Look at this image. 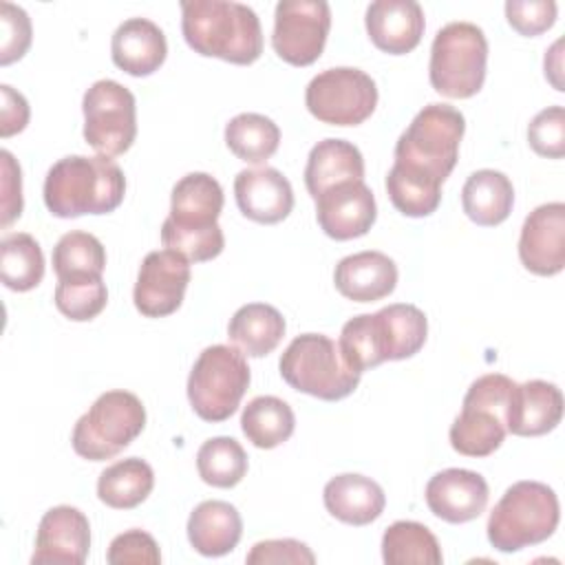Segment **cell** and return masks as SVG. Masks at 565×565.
<instances>
[{
    "instance_id": "cell-26",
    "label": "cell",
    "mask_w": 565,
    "mask_h": 565,
    "mask_svg": "<svg viewBox=\"0 0 565 565\" xmlns=\"http://www.w3.org/2000/svg\"><path fill=\"white\" fill-rule=\"evenodd\" d=\"M347 181H364V159L358 146L347 139L318 141L305 166V185L311 199H318L324 190Z\"/></svg>"
},
{
    "instance_id": "cell-44",
    "label": "cell",
    "mask_w": 565,
    "mask_h": 565,
    "mask_svg": "<svg viewBox=\"0 0 565 565\" xmlns=\"http://www.w3.org/2000/svg\"><path fill=\"white\" fill-rule=\"evenodd\" d=\"M2 163V227L22 214V172L9 150L0 152Z\"/></svg>"
},
{
    "instance_id": "cell-5",
    "label": "cell",
    "mask_w": 565,
    "mask_h": 565,
    "mask_svg": "<svg viewBox=\"0 0 565 565\" xmlns=\"http://www.w3.org/2000/svg\"><path fill=\"white\" fill-rule=\"evenodd\" d=\"M561 519L556 492L541 481L512 483L488 516V541L503 554L547 541Z\"/></svg>"
},
{
    "instance_id": "cell-37",
    "label": "cell",
    "mask_w": 565,
    "mask_h": 565,
    "mask_svg": "<svg viewBox=\"0 0 565 565\" xmlns=\"http://www.w3.org/2000/svg\"><path fill=\"white\" fill-rule=\"evenodd\" d=\"M53 300L57 311L64 313L68 320L86 322L104 311L108 302V289L102 276L64 278L57 280Z\"/></svg>"
},
{
    "instance_id": "cell-14",
    "label": "cell",
    "mask_w": 565,
    "mask_h": 565,
    "mask_svg": "<svg viewBox=\"0 0 565 565\" xmlns=\"http://www.w3.org/2000/svg\"><path fill=\"white\" fill-rule=\"evenodd\" d=\"M190 260L172 249H157L141 260L132 300L141 316L163 318L174 313L190 282Z\"/></svg>"
},
{
    "instance_id": "cell-24",
    "label": "cell",
    "mask_w": 565,
    "mask_h": 565,
    "mask_svg": "<svg viewBox=\"0 0 565 565\" xmlns=\"http://www.w3.org/2000/svg\"><path fill=\"white\" fill-rule=\"evenodd\" d=\"M322 501L331 516L349 525H369L384 512L386 505L380 483L355 472H344L329 479L322 490Z\"/></svg>"
},
{
    "instance_id": "cell-15",
    "label": "cell",
    "mask_w": 565,
    "mask_h": 565,
    "mask_svg": "<svg viewBox=\"0 0 565 565\" xmlns=\"http://www.w3.org/2000/svg\"><path fill=\"white\" fill-rule=\"evenodd\" d=\"M519 258L536 276H556L565 267V205L561 201L534 207L521 227Z\"/></svg>"
},
{
    "instance_id": "cell-25",
    "label": "cell",
    "mask_w": 565,
    "mask_h": 565,
    "mask_svg": "<svg viewBox=\"0 0 565 565\" xmlns=\"http://www.w3.org/2000/svg\"><path fill=\"white\" fill-rule=\"evenodd\" d=\"M243 534L238 510L218 499L201 501L188 519V541L203 556H223L232 552Z\"/></svg>"
},
{
    "instance_id": "cell-32",
    "label": "cell",
    "mask_w": 565,
    "mask_h": 565,
    "mask_svg": "<svg viewBox=\"0 0 565 565\" xmlns=\"http://www.w3.org/2000/svg\"><path fill=\"white\" fill-rule=\"evenodd\" d=\"M382 558L386 565H439L444 561L439 541L417 521H395L386 527L382 536Z\"/></svg>"
},
{
    "instance_id": "cell-29",
    "label": "cell",
    "mask_w": 565,
    "mask_h": 565,
    "mask_svg": "<svg viewBox=\"0 0 565 565\" xmlns=\"http://www.w3.org/2000/svg\"><path fill=\"white\" fill-rule=\"evenodd\" d=\"M338 349L347 366L358 371L360 375L366 369L380 366L382 362L391 360L388 329L382 311L360 313L349 322H344L340 331Z\"/></svg>"
},
{
    "instance_id": "cell-28",
    "label": "cell",
    "mask_w": 565,
    "mask_h": 565,
    "mask_svg": "<svg viewBox=\"0 0 565 565\" xmlns=\"http://www.w3.org/2000/svg\"><path fill=\"white\" fill-rule=\"evenodd\" d=\"M285 329V318L276 307L247 302L230 318L227 338L243 355L263 358L280 344Z\"/></svg>"
},
{
    "instance_id": "cell-6",
    "label": "cell",
    "mask_w": 565,
    "mask_h": 565,
    "mask_svg": "<svg viewBox=\"0 0 565 565\" xmlns=\"http://www.w3.org/2000/svg\"><path fill=\"white\" fill-rule=\"evenodd\" d=\"M278 369L294 391L324 402H338L360 384V373L347 366L338 344L322 333L296 335L282 351Z\"/></svg>"
},
{
    "instance_id": "cell-35",
    "label": "cell",
    "mask_w": 565,
    "mask_h": 565,
    "mask_svg": "<svg viewBox=\"0 0 565 565\" xmlns=\"http://www.w3.org/2000/svg\"><path fill=\"white\" fill-rule=\"evenodd\" d=\"M106 267V249L102 241L88 232H66L53 247V269L57 280L102 276Z\"/></svg>"
},
{
    "instance_id": "cell-45",
    "label": "cell",
    "mask_w": 565,
    "mask_h": 565,
    "mask_svg": "<svg viewBox=\"0 0 565 565\" xmlns=\"http://www.w3.org/2000/svg\"><path fill=\"white\" fill-rule=\"evenodd\" d=\"M2 106H0V137H11L15 132H22L29 124V104L22 93L13 90L9 84L0 86Z\"/></svg>"
},
{
    "instance_id": "cell-4",
    "label": "cell",
    "mask_w": 565,
    "mask_h": 565,
    "mask_svg": "<svg viewBox=\"0 0 565 565\" xmlns=\"http://www.w3.org/2000/svg\"><path fill=\"white\" fill-rule=\"evenodd\" d=\"M42 194L46 210L57 218L108 214L124 201L126 177L106 154H71L49 168Z\"/></svg>"
},
{
    "instance_id": "cell-19",
    "label": "cell",
    "mask_w": 565,
    "mask_h": 565,
    "mask_svg": "<svg viewBox=\"0 0 565 565\" xmlns=\"http://www.w3.org/2000/svg\"><path fill=\"white\" fill-rule=\"evenodd\" d=\"M236 205L249 221L274 225L294 210V190L289 179L276 168L241 170L234 179Z\"/></svg>"
},
{
    "instance_id": "cell-38",
    "label": "cell",
    "mask_w": 565,
    "mask_h": 565,
    "mask_svg": "<svg viewBox=\"0 0 565 565\" xmlns=\"http://www.w3.org/2000/svg\"><path fill=\"white\" fill-rule=\"evenodd\" d=\"M388 329L391 360L413 358L426 342L428 320L424 311L408 302H395L380 309Z\"/></svg>"
},
{
    "instance_id": "cell-18",
    "label": "cell",
    "mask_w": 565,
    "mask_h": 565,
    "mask_svg": "<svg viewBox=\"0 0 565 565\" xmlns=\"http://www.w3.org/2000/svg\"><path fill=\"white\" fill-rule=\"evenodd\" d=\"M490 499L486 479L466 468H448L430 477L426 483V505L448 523H468L477 519Z\"/></svg>"
},
{
    "instance_id": "cell-23",
    "label": "cell",
    "mask_w": 565,
    "mask_h": 565,
    "mask_svg": "<svg viewBox=\"0 0 565 565\" xmlns=\"http://www.w3.org/2000/svg\"><path fill=\"white\" fill-rule=\"evenodd\" d=\"M335 289L353 302H375L393 294L397 265L382 252H358L344 256L333 271Z\"/></svg>"
},
{
    "instance_id": "cell-12",
    "label": "cell",
    "mask_w": 565,
    "mask_h": 565,
    "mask_svg": "<svg viewBox=\"0 0 565 565\" xmlns=\"http://www.w3.org/2000/svg\"><path fill=\"white\" fill-rule=\"evenodd\" d=\"M84 139L106 157L124 154L137 137L135 95L115 79H97L82 99Z\"/></svg>"
},
{
    "instance_id": "cell-34",
    "label": "cell",
    "mask_w": 565,
    "mask_h": 565,
    "mask_svg": "<svg viewBox=\"0 0 565 565\" xmlns=\"http://www.w3.org/2000/svg\"><path fill=\"white\" fill-rule=\"evenodd\" d=\"M225 143L245 163L267 161L280 143V128L265 115L241 113L225 126Z\"/></svg>"
},
{
    "instance_id": "cell-1",
    "label": "cell",
    "mask_w": 565,
    "mask_h": 565,
    "mask_svg": "<svg viewBox=\"0 0 565 565\" xmlns=\"http://www.w3.org/2000/svg\"><path fill=\"white\" fill-rule=\"evenodd\" d=\"M463 130L466 119L450 104H428L413 117L386 174V192L397 212L422 218L439 207L441 183L457 163Z\"/></svg>"
},
{
    "instance_id": "cell-30",
    "label": "cell",
    "mask_w": 565,
    "mask_h": 565,
    "mask_svg": "<svg viewBox=\"0 0 565 565\" xmlns=\"http://www.w3.org/2000/svg\"><path fill=\"white\" fill-rule=\"evenodd\" d=\"M154 488V472L148 461L139 457L119 459L108 466L97 479V497L115 510L137 508Z\"/></svg>"
},
{
    "instance_id": "cell-33",
    "label": "cell",
    "mask_w": 565,
    "mask_h": 565,
    "mask_svg": "<svg viewBox=\"0 0 565 565\" xmlns=\"http://www.w3.org/2000/svg\"><path fill=\"white\" fill-rule=\"evenodd\" d=\"M44 278V254L40 243L24 232L0 243V280L11 291H31Z\"/></svg>"
},
{
    "instance_id": "cell-22",
    "label": "cell",
    "mask_w": 565,
    "mask_h": 565,
    "mask_svg": "<svg viewBox=\"0 0 565 565\" xmlns=\"http://www.w3.org/2000/svg\"><path fill=\"white\" fill-rule=\"evenodd\" d=\"M168 42L163 31L148 18H128L110 40V57L117 68L132 77H146L166 62Z\"/></svg>"
},
{
    "instance_id": "cell-20",
    "label": "cell",
    "mask_w": 565,
    "mask_h": 565,
    "mask_svg": "<svg viewBox=\"0 0 565 565\" xmlns=\"http://www.w3.org/2000/svg\"><path fill=\"white\" fill-rule=\"evenodd\" d=\"M563 417V393L545 380H527L514 384L508 408L505 428L519 437H539L554 430Z\"/></svg>"
},
{
    "instance_id": "cell-17",
    "label": "cell",
    "mask_w": 565,
    "mask_h": 565,
    "mask_svg": "<svg viewBox=\"0 0 565 565\" xmlns=\"http://www.w3.org/2000/svg\"><path fill=\"white\" fill-rule=\"evenodd\" d=\"M90 547V523L73 505H55L44 512L35 534L31 563L82 565Z\"/></svg>"
},
{
    "instance_id": "cell-39",
    "label": "cell",
    "mask_w": 565,
    "mask_h": 565,
    "mask_svg": "<svg viewBox=\"0 0 565 565\" xmlns=\"http://www.w3.org/2000/svg\"><path fill=\"white\" fill-rule=\"evenodd\" d=\"M530 148L547 159L565 154V110L563 106H547L536 113L527 126Z\"/></svg>"
},
{
    "instance_id": "cell-43",
    "label": "cell",
    "mask_w": 565,
    "mask_h": 565,
    "mask_svg": "<svg viewBox=\"0 0 565 565\" xmlns=\"http://www.w3.org/2000/svg\"><path fill=\"white\" fill-rule=\"evenodd\" d=\"M247 565H269V563H294V565H313V552L296 539H269L252 545L245 556Z\"/></svg>"
},
{
    "instance_id": "cell-8",
    "label": "cell",
    "mask_w": 565,
    "mask_h": 565,
    "mask_svg": "<svg viewBox=\"0 0 565 565\" xmlns=\"http://www.w3.org/2000/svg\"><path fill=\"white\" fill-rule=\"evenodd\" d=\"M146 426V408L130 391H106L75 422L73 450L88 461H106L130 446Z\"/></svg>"
},
{
    "instance_id": "cell-3",
    "label": "cell",
    "mask_w": 565,
    "mask_h": 565,
    "mask_svg": "<svg viewBox=\"0 0 565 565\" xmlns=\"http://www.w3.org/2000/svg\"><path fill=\"white\" fill-rule=\"evenodd\" d=\"M181 31L188 46L205 57L254 64L263 53V29L256 11L230 0H183Z\"/></svg>"
},
{
    "instance_id": "cell-46",
    "label": "cell",
    "mask_w": 565,
    "mask_h": 565,
    "mask_svg": "<svg viewBox=\"0 0 565 565\" xmlns=\"http://www.w3.org/2000/svg\"><path fill=\"white\" fill-rule=\"evenodd\" d=\"M561 46H563V40H556L554 46L550 49V53H545V77H550V82L554 84L556 90H565L556 79V75L561 73V53H558Z\"/></svg>"
},
{
    "instance_id": "cell-31",
    "label": "cell",
    "mask_w": 565,
    "mask_h": 565,
    "mask_svg": "<svg viewBox=\"0 0 565 565\" xmlns=\"http://www.w3.org/2000/svg\"><path fill=\"white\" fill-rule=\"evenodd\" d=\"M241 428L247 441L269 450L291 437L296 415L285 399L276 395H258L243 408Z\"/></svg>"
},
{
    "instance_id": "cell-42",
    "label": "cell",
    "mask_w": 565,
    "mask_h": 565,
    "mask_svg": "<svg viewBox=\"0 0 565 565\" xmlns=\"http://www.w3.org/2000/svg\"><path fill=\"white\" fill-rule=\"evenodd\" d=\"M508 24L525 38H534L552 29L556 22L554 0H508L505 2Z\"/></svg>"
},
{
    "instance_id": "cell-27",
    "label": "cell",
    "mask_w": 565,
    "mask_h": 565,
    "mask_svg": "<svg viewBox=\"0 0 565 565\" xmlns=\"http://www.w3.org/2000/svg\"><path fill=\"white\" fill-rule=\"evenodd\" d=\"M512 205L514 188L503 172L483 168L466 179L461 190V207L472 223L494 227L510 216Z\"/></svg>"
},
{
    "instance_id": "cell-41",
    "label": "cell",
    "mask_w": 565,
    "mask_h": 565,
    "mask_svg": "<svg viewBox=\"0 0 565 565\" xmlns=\"http://www.w3.org/2000/svg\"><path fill=\"white\" fill-rule=\"evenodd\" d=\"M106 561L110 565H159L161 552L148 532L128 530L110 541Z\"/></svg>"
},
{
    "instance_id": "cell-11",
    "label": "cell",
    "mask_w": 565,
    "mask_h": 565,
    "mask_svg": "<svg viewBox=\"0 0 565 565\" xmlns=\"http://www.w3.org/2000/svg\"><path fill=\"white\" fill-rule=\"evenodd\" d=\"M307 110L329 126H358L377 106V86L371 75L351 66L318 73L305 90Z\"/></svg>"
},
{
    "instance_id": "cell-36",
    "label": "cell",
    "mask_w": 565,
    "mask_h": 565,
    "mask_svg": "<svg viewBox=\"0 0 565 565\" xmlns=\"http://www.w3.org/2000/svg\"><path fill=\"white\" fill-rule=\"evenodd\" d=\"M199 477L214 488H234L247 472V452L234 437H212L196 452Z\"/></svg>"
},
{
    "instance_id": "cell-21",
    "label": "cell",
    "mask_w": 565,
    "mask_h": 565,
    "mask_svg": "<svg viewBox=\"0 0 565 565\" xmlns=\"http://www.w3.org/2000/svg\"><path fill=\"white\" fill-rule=\"evenodd\" d=\"M366 33L371 42L388 53H411L424 35V9L415 0H375L366 7Z\"/></svg>"
},
{
    "instance_id": "cell-16",
    "label": "cell",
    "mask_w": 565,
    "mask_h": 565,
    "mask_svg": "<svg viewBox=\"0 0 565 565\" xmlns=\"http://www.w3.org/2000/svg\"><path fill=\"white\" fill-rule=\"evenodd\" d=\"M313 201L320 230L335 241L364 236L377 216L375 196L364 181L338 183Z\"/></svg>"
},
{
    "instance_id": "cell-2",
    "label": "cell",
    "mask_w": 565,
    "mask_h": 565,
    "mask_svg": "<svg viewBox=\"0 0 565 565\" xmlns=\"http://www.w3.org/2000/svg\"><path fill=\"white\" fill-rule=\"evenodd\" d=\"M223 188L207 172H190L177 181L170 196V214L161 225L166 249L179 252L190 263L216 258L225 247L218 225Z\"/></svg>"
},
{
    "instance_id": "cell-7",
    "label": "cell",
    "mask_w": 565,
    "mask_h": 565,
    "mask_svg": "<svg viewBox=\"0 0 565 565\" xmlns=\"http://www.w3.org/2000/svg\"><path fill=\"white\" fill-rule=\"evenodd\" d=\"M488 40L472 22H448L430 46V86L450 99L477 95L486 82Z\"/></svg>"
},
{
    "instance_id": "cell-13",
    "label": "cell",
    "mask_w": 565,
    "mask_h": 565,
    "mask_svg": "<svg viewBox=\"0 0 565 565\" xmlns=\"http://www.w3.org/2000/svg\"><path fill=\"white\" fill-rule=\"evenodd\" d=\"M331 7L324 0H280L274 11L271 46L291 66L313 64L327 44Z\"/></svg>"
},
{
    "instance_id": "cell-40",
    "label": "cell",
    "mask_w": 565,
    "mask_h": 565,
    "mask_svg": "<svg viewBox=\"0 0 565 565\" xmlns=\"http://www.w3.org/2000/svg\"><path fill=\"white\" fill-rule=\"evenodd\" d=\"M0 64L7 66L29 51L33 31L26 11L11 2H0Z\"/></svg>"
},
{
    "instance_id": "cell-10",
    "label": "cell",
    "mask_w": 565,
    "mask_h": 565,
    "mask_svg": "<svg viewBox=\"0 0 565 565\" xmlns=\"http://www.w3.org/2000/svg\"><path fill=\"white\" fill-rule=\"evenodd\" d=\"M249 380L247 360L236 347L212 344L190 371L188 399L201 419L225 422L236 413Z\"/></svg>"
},
{
    "instance_id": "cell-9",
    "label": "cell",
    "mask_w": 565,
    "mask_h": 565,
    "mask_svg": "<svg viewBox=\"0 0 565 565\" xmlns=\"http://www.w3.org/2000/svg\"><path fill=\"white\" fill-rule=\"evenodd\" d=\"M512 382L503 373L477 377L461 404V413L450 426V446L466 457H488L505 439V408Z\"/></svg>"
}]
</instances>
